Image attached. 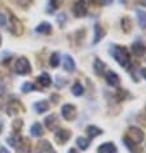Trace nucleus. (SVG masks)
<instances>
[{"label": "nucleus", "mask_w": 146, "mask_h": 153, "mask_svg": "<svg viewBox=\"0 0 146 153\" xmlns=\"http://www.w3.org/2000/svg\"><path fill=\"white\" fill-rule=\"evenodd\" d=\"M144 131L138 127H129L128 128V132H127V137L131 139L133 143L136 144H140L142 140H144Z\"/></svg>", "instance_id": "4"}, {"label": "nucleus", "mask_w": 146, "mask_h": 153, "mask_svg": "<svg viewBox=\"0 0 146 153\" xmlns=\"http://www.w3.org/2000/svg\"><path fill=\"white\" fill-rule=\"evenodd\" d=\"M105 79H106L107 85L111 86V87H117V86H119V83H120V78H119V75L113 70H109L106 73Z\"/></svg>", "instance_id": "8"}, {"label": "nucleus", "mask_w": 146, "mask_h": 153, "mask_svg": "<svg viewBox=\"0 0 146 153\" xmlns=\"http://www.w3.org/2000/svg\"><path fill=\"white\" fill-rule=\"evenodd\" d=\"M7 24V18L3 13H0V27H3V26H5Z\"/></svg>", "instance_id": "33"}, {"label": "nucleus", "mask_w": 146, "mask_h": 153, "mask_svg": "<svg viewBox=\"0 0 146 153\" xmlns=\"http://www.w3.org/2000/svg\"><path fill=\"white\" fill-rule=\"evenodd\" d=\"M8 30H9L10 34H13V35H16V36L21 35V34L24 33V25H22V22L18 20L14 14H10L9 16Z\"/></svg>", "instance_id": "2"}, {"label": "nucleus", "mask_w": 146, "mask_h": 153, "mask_svg": "<svg viewBox=\"0 0 146 153\" xmlns=\"http://www.w3.org/2000/svg\"><path fill=\"white\" fill-rule=\"evenodd\" d=\"M57 21H58V24L60 25H62L65 21H66V16H65V14H60L58 17H57Z\"/></svg>", "instance_id": "34"}, {"label": "nucleus", "mask_w": 146, "mask_h": 153, "mask_svg": "<svg viewBox=\"0 0 146 153\" xmlns=\"http://www.w3.org/2000/svg\"><path fill=\"white\" fill-rule=\"evenodd\" d=\"M111 3H113V0H101V4H103V5H109Z\"/></svg>", "instance_id": "35"}, {"label": "nucleus", "mask_w": 146, "mask_h": 153, "mask_svg": "<svg viewBox=\"0 0 146 153\" xmlns=\"http://www.w3.org/2000/svg\"><path fill=\"white\" fill-rule=\"evenodd\" d=\"M123 141H124V144H125V147L129 149V152L131 153H141V149L137 147V144L136 143H133L132 140L131 139H128V137H124V139H123Z\"/></svg>", "instance_id": "18"}, {"label": "nucleus", "mask_w": 146, "mask_h": 153, "mask_svg": "<svg viewBox=\"0 0 146 153\" xmlns=\"http://www.w3.org/2000/svg\"><path fill=\"white\" fill-rule=\"evenodd\" d=\"M20 140H21V137L17 135V134H13V135H10L8 136V139H7V143H8L10 147H13V148H16L18 143H20Z\"/></svg>", "instance_id": "27"}, {"label": "nucleus", "mask_w": 146, "mask_h": 153, "mask_svg": "<svg viewBox=\"0 0 146 153\" xmlns=\"http://www.w3.org/2000/svg\"><path fill=\"white\" fill-rule=\"evenodd\" d=\"M110 53L113 55V57L118 61V64L120 65L122 68L128 69L129 64H131V56L128 51L124 47H120V45H113L110 48Z\"/></svg>", "instance_id": "1"}, {"label": "nucleus", "mask_w": 146, "mask_h": 153, "mask_svg": "<svg viewBox=\"0 0 146 153\" xmlns=\"http://www.w3.org/2000/svg\"><path fill=\"white\" fill-rule=\"evenodd\" d=\"M120 24H122L123 31H124L125 34H129L131 33V29H132V22H131L129 18L128 17H123L122 21H120Z\"/></svg>", "instance_id": "23"}, {"label": "nucleus", "mask_w": 146, "mask_h": 153, "mask_svg": "<svg viewBox=\"0 0 146 153\" xmlns=\"http://www.w3.org/2000/svg\"><path fill=\"white\" fill-rule=\"evenodd\" d=\"M52 97H53V102L56 104V102L58 101V96H57V95H52Z\"/></svg>", "instance_id": "40"}, {"label": "nucleus", "mask_w": 146, "mask_h": 153, "mask_svg": "<svg viewBox=\"0 0 146 153\" xmlns=\"http://www.w3.org/2000/svg\"><path fill=\"white\" fill-rule=\"evenodd\" d=\"M61 4H62V0H49V5L52 9H57Z\"/></svg>", "instance_id": "31"}, {"label": "nucleus", "mask_w": 146, "mask_h": 153, "mask_svg": "<svg viewBox=\"0 0 146 153\" xmlns=\"http://www.w3.org/2000/svg\"><path fill=\"white\" fill-rule=\"evenodd\" d=\"M0 153H9L8 149H5L4 147H0Z\"/></svg>", "instance_id": "38"}, {"label": "nucleus", "mask_w": 146, "mask_h": 153, "mask_svg": "<svg viewBox=\"0 0 146 153\" xmlns=\"http://www.w3.org/2000/svg\"><path fill=\"white\" fill-rule=\"evenodd\" d=\"M34 90H36L35 86H34L32 83H30V82L24 83V85H22V87H21V91H22L24 94H29V92H31V91H34Z\"/></svg>", "instance_id": "30"}, {"label": "nucleus", "mask_w": 146, "mask_h": 153, "mask_svg": "<svg viewBox=\"0 0 146 153\" xmlns=\"http://www.w3.org/2000/svg\"><path fill=\"white\" fill-rule=\"evenodd\" d=\"M98 153H117V147L113 143H105L100 145Z\"/></svg>", "instance_id": "15"}, {"label": "nucleus", "mask_w": 146, "mask_h": 153, "mask_svg": "<svg viewBox=\"0 0 146 153\" xmlns=\"http://www.w3.org/2000/svg\"><path fill=\"white\" fill-rule=\"evenodd\" d=\"M4 91H5L4 86H3V83L0 82V96H1V95H4Z\"/></svg>", "instance_id": "36"}, {"label": "nucleus", "mask_w": 146, "mask_h": 153, "mask_svg": "<svg viewBox=\"0 0 146 153\" xmlns=\"http://www.w3.org/2000/svg\"><path fill=\"white\" fill-rule=\"evenodd\" d=\"M30 147H31V144H30V141L26 139V137H24V139L20 140V143H18L17 145V153H29L30 151Z\"/></svg>", "instance_id": "14"}, {"label": "nucleus", "mask_w": 146, "mask_h": 153, "mask_svg": "<svg viewBox=\"0 0 146 153\" xmlns=\"http://www.w3.org/2000/svg\"><path fill=\"white\" fill-rule=\"evenodd\" d=\"M44 125L47 126V128H49V130H55V128H57V126H58V118H57L55 114H51V116H48L45 118Z\"/></svg>", "instance_id": "12"}, {"label": "nucleus", "mask_w": 146, "mask_h": 153, "mask_svg": "<svg viewBox=\"0 0 146 153\" xmlns=\"http://www.w3.org/2000/svg\"><path fill=\"white\" fill-rule=\"evenodd\" d=\"M141 74H142V76H144V79L146 81V68H145V69H142V70H141Z\"/></svg>", "instance_id": "39"}, {"label": "nucleus", "mask_w": 146, "mask_h": 153, "mask_svg": "<svg viewBox=\"0 0 146 153\" xmlns=\"http://www.w3.org/2000/svg\"><path fill=\"white\" fill-rule=\"evenodd\" d=\"M52 31V26L48 22H41L39 26H36V33L39 34H49Z\"/></svg>", "instance_id": "21"}, {"label": "nucleus", "mask_w": 146, "mask_h": 153, "mask_svg": "<svg viewBox=\"0 0 146 153\" xmlns=\"http://www.w3.org/2000/svg\"><path fill=\"white\" fill-rule=\"evenodd\" d=\"M76 144H78V147L82 149V151H86V149L89 147V140L88 139H86V137H78L76 139Z\"/></svg>", "instance_id": "28"}, {"label": "nucleus", "mask_w": 146, "mask_h": 153, "mask_svg": "<svg viewBox=\"0 0 146 153\" xmlns=\"http://www.w3.org/2000/svg\"><path fill=\"white\" fill-rule=\"evenodd\" d=\"M1 131H3V123L0 122V132H1Z\"/></svg>", "instance_id": "42"}, {"label": "nucleus", "mask_w": 146, "mask_h": 153, "mask_svg": "<svg viewBox=\"0 0 146 153\" xmlns=\"http://www.w3.org/2000/svg\"><path fill=\"white\" fill-rule=\"evenodd\" d=\"M93 69H94V71H96V74H98V75H101L103 70H105V64L102 62L100 59H96L94 60V65H93Z\"/></svg>", "instance_id": "25"}, {"label": "nucleus", "mask_w": 146, "mask_h": 153, "mask_svg": "<svg viewBox=\"0 0 146 153\" xmlns=\"http://www.w3.org/2000/svg\"><path fill=\"white\" fill-rule=\"evenodd\" d=\"M72 12L76 17H84L87 16V12H88V7H87V3L86 0H78V1L74 4L72 7Z\"/></svg>", "instance_id": "6"}, {"label": "nucleus", "mask_w": 146, "mask_h": 153, "mask_svg": "<svg viewBox=\"0 0 146 153\" xmlns=\"http://www.w3.org/2000/svg\"><path fill=\"white\" fill-rule=\"evenodd\" d=\"M70 136H71V132L69 131V130L66 128H60L58 131H57L55 134V139H56V143L57 144H66L69 139H70Z\"/></svg>", "instance_id": "7"}, {"label": "nucleus", "mask_w": 146, "mask_h": 153, "mask_svg": "<svg viewBox=\"0 0 146 153\" xmlns=\"http://www.w3.org/2000/svg\"><path fill=\"white\" fill-rule=\"evenodd\" d=\"M51 149H52V145L49 144L47 140H40L39 143H38L35 153H45V152H49Z\"/></svg>", "instance_id": "17"}, {"label": "nucleus", "mask_w": 146, "mask_h": 153, "mask_svg": "<svg viewBox=\"0 0 146 153\" xmlns=\"http://www.w3.org/2000/svg\"><path fill=\"white\" fill-rule=\"evenodd\" d=\"M62 61H63V69H65V70L70 71V73L75 71V61H74V59H72L71 56L65 55Z\"/></svg>", "instance_id": "9"}, {"label": "nucleus", "mask_w": 146, "mask_h": 153, "mask_svg": "<svg viewBox=\"0 0 146 153\" xmlns=\"http://www.w3.org/2000/svg\"><path fill=\"white\" fill-rule=\"evenodd\" d=\"M61 114L66 121H72L76 117V108L71 104H65L61 108Z\"/></svg>", "instance_id": "5"}, {"label": "nucleus", "mask_w": 146, "mask_h": 153, "mask_svg": "<svg viewBox=\"0 0 146 153\" xmlns=\"http://www.w3.org/2000/svg\"><path fill=\"white\" fill-rule=\"evenodd\" d=\"M24 106L18 100H12L8 104V109H7V113L9 114V116H13V114H16L20 112V109H22Z\"/></svg>", "instance_id": "10"}, {"label": "nucleus", "mask_w": 146, "mask_h": 153, "mask_svg": "<svg viewBox=\"0 0 146 153\" xmlns=\"http://www.w3.org/2000/svg\"><path fill=\"white\" fill-rule=\"evenodd\" d=\"M22 123H24V122H22L20 118H18V120H16L13 122V125H12V127L14 128V131H18V130H21V127H22Z\"/></svg>", "instance_id": "32"}, {"label": "nucleus", "mask_w": 146, "mask_h": 153, "mask_svg": "<svg viewBox=\"0 0 146 153\" xmlns=\"http://www.w3.org/2000/svg\"><path fill=\"white\" fill-rule=\"evenodd\" d=\"M48 153H56V151H55V149H53V148H52V149H51V151H49Z\"/></svg>", "instance_id": "43"}, {"label": "nucleus", "mask_w": 146, "mask_h": 153, "mask_svg": "<svg viewBox=\"0 0 146 153\" xmlns=\"http://www.w3.org/2000/svg\"><path fill=\"white\" fill-rule=\"evenodd\" d=\"M89 1L94 5H101V0H89Z\"/></svg>", "instance_id": "37"}, {"label": "nucleus", "mask_w": 146, "mask_h": 153, "mask_svg": "<svg viewBox=\"0 0 146 153\" xmlns=\"http://www.w3.org/2000/svg\"><path fill=\"white\" fill-rule=\"evenodd\" d=\"M31 135L32 136H35V137H40V136H43L44 135V130H43V126H41L39 122H36V123H34L31 126Z\"/></svg>", "instance_id": "19"}, {"label": "nucleus", "mask_w": 146, "mask_h": 153, "mask_svg": "<svg viewBox=\"0 0 146 153\" xmlns=\"http://www.w3.org/2000/svg\"><path fill=\"white\" fill-rule=\"evenodd\" d=\"M34 108H35L36 113L41 114V113H45L49 109V104H48V101H45V100H40V101H36L35 104H34Z\"/></svg>", "instance_id": "16"}, {"label": "nucleus", "mask_w": 146, "mask_h": 153, "mask_svg": "<svg viewBox=\"0 0 146 153\" xmlns=\"http://www.w3.org/2000/svg\"><path fill=\"white\" fill-rule=\"evenodd\" d=\"M71 92H72V95H75V96H82L84 94V87L82 86V83L76 82L75 85L71 87Z\"/></svg>", "instance_id": "26"}, {"label": "nucleus", "mask_w": 146, "mask_h": 153, "mask_svg": "<svg viewBox=\"0 0 146 153\" xmlns=\"http://www.w3.org/2000/svg\"><path fill=\"white\" fill-rule=\"evenodd\" d=\"M105 36V30L100 24H94V38H93V44H97L102 38Z\"/></svg>", "instance_id": "13"}, {"label": "nucleus", "mask_w": 146, "mask_h": 153, "mask_svg": "<svg viewBox=\"0 0 146 153\" xmlns=\"http://www.w3.org/2000/svg\"><path fill=\"white\" fill-rule=\"evenodd\" d=\"M87 134H88V136H89L91 139H93V137L98 136L100 134H102V130L98 128L97 126H88L87 127Z\"/></svg>", "instance_id": "22"}, {"label": "nucleus", "mask_w": 146, "mask_h": 153, "mask_svg": "<svg viewBox=\"0 0 146 153\" xmlns=\"http://www.w3.org/2000/svg\"><path fill=\"white\" fill-rule=\"evenodd\" d=\"M69 153H78V151H76V149H74V148H71L70 151H69Z\"/></svg>", "instance_id": "41"}, {"label": "nucleus", "mask_w": 146, "mask_h": 153, "mask_svg": "<svg viewBox=\"0 0 146 153\" xmlns=\"http://www.w3.org/2000/svg\"><path fill=\"white\" fill-rule=\"evenodd\" d=\"M136 13H137V20H138V24H140V26L142 29H146V12H145V10L138 9Z\"/></svg>", "instance_id": "24"}, {"label": "nucleus", "mask_w": 146, "mask_h": 153, "mask_svg": "<svg viewBox=\"0 0 146 153\" xmlns=\"http://www.w3.org/2000/svg\"><path fill=\"white\" fill-rule=\"evenodd\" d=\"M60 55L57 52H53L51 55V59H49V62H51V66L52 68H57L60 65Z\"/></svg>", "instance_id": "29"}, {"label": "nucleus", "mask_w": 146, "mask_h": 153, "mask_svg": "<svg viewBox=\"0 0 146 153\" xmlns=\"http://www.w3.org/2000/svg\"><path fill=\"white\" fill-rule=\"evenodd\" d=\"M16 73L17 74H21V75H25V74H29L31 71V66H30V62L26 57H20L16 62Z\"/></svg>", "instance_id": "3"}, {"label": "nucleus", "mask_w": 146, "mask_h": 153, "mask_svg": "<svg viewBox=\"0 0 146 153\" xmlns=\"http://www.w3.org/2000/svg\"><path fill=\"white\" fill-rule=\"evenodd\" d=\"M38 82L40 83L43 87H49L52 83V79H51V75H48L47 73H43L38 76Z\"/></svg>", "instance_id": "20"}, {"label": "nucleus", "mask_w": 146, "mask_h": 153, "mask_svg": "<svg viewBox=\"0 0 146 153\" xmlns=\"http://www.w3.org/2000/svg\"><path fill=\"white\" fill-rule=\"evenodd\" d=\"M0 44H1V35H0Z\"/></svg>", "instance_id": "44"}, {"label": "nucleus", "mask_w": 146, "mask_h": 153, "mask_svg": "<svg viewBox=\"0 0 146 153\" xmlns=\"http://www.w3.org/2000/svg\"><path fill=\"white\" fill-rule=\"evenodd\" d=\"M132 51L136 56L141 57L146 53V45L142 43V42H134V43L132 44Z\"/></svg>", "instance_id": "11"}]
</instances>
